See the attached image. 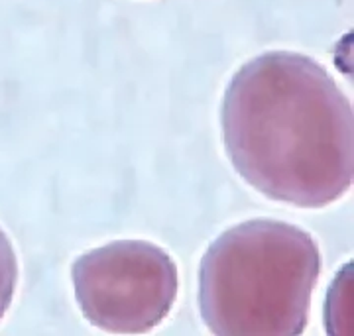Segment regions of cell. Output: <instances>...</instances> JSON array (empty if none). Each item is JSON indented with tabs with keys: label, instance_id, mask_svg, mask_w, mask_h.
Returning <instances> with one entry per match:
<instances>
[{
	"label": "cell",
	"instance_id": "1",
	"mask_svg": "<svg viewBox=\"0 0 354 336\" xmlns=\"http://www.w3.org/2000/svg\"><path fill=\"white\" fill-rule=\"evenodd\" d=\"M221 126L234 169L270 199L319 209L353 185V104L307 55L270 51L244 63Z\"/></svg>",
	"mask_w": 354,
	"mask_h": 336
},
{
	"label": "cell",
	"instance_id": "2",
	"mask_svg": "<svg viewBox=\"0 0 354 336\" xmlns=\"http://www.w3.org/2000/svg\"><path fill=\"white\" fill-rule=\"evenodd\" d=\"M321 274L315 240L293 224L256 218L205 252L199 309L216 336H297Z\"/></svg>",
	"mask_w": 354,
	"mask_h": 336
},
{
	"label": "cell",
	"instance_id": "3",
	"mask_svg": "<svg viewBox=\"0 0 354 336\" xmlns=\"http://www.w3.org/2000/svg\"><path fill=\"white\" fill-rule=\"evenodd\" d=\"M79 309L93 326L144 335L169 315L177 297L171 256L144 240H118L91 250L71 268Z\"/></svg>",
	"mask_w": 354,
	"mask_h": 336
},
{
	"label": "cell",
	"instance_id": "4",
	"mask_svg": "<svg viewBox=\"0 0 354 336\" xmlns=\"http://www.w3.org/2000/svg\"><path fill=\"white\" fill-rule=\"evenodd\" d=\"M18 283V260L8 234L0 228V321L8 311Z\"/></svg>",
	"mask_w": 354,
	"mask_h": 336
}]
</instances>
